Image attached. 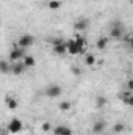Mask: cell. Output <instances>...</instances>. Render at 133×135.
I'll use <instances>...</instances> for the list:
<instances>
[{
    "label": "cell",
    "instance_id": "6da1fadb",
    "mask_svg": "<svg viewBox=\"0 0 133 135\" xmlns=\"http://www.w3.org/2000/svg\"><path fill=\"white\" fill-rule=\"evenodd\" d=\"M22 131H24V123L19 118H13L6 124V132L9 135H17V134H21Z\"/></svg>",
    "mask_w": 133,
    "mask_h": 135
},
{
    "label": "cell",
    "instance_id": "7a4b0ae2",
    "mask_svg": "<svg viewBox=\"0 0 133 135\" xmlns=\"http://www.w3.org/2000/svg\"><path fill=\"white\" fill-rule=\"evenodd\" d=\"M44 93H45L47 98H50V99H57V98H60V96L63 94V86L58 85V83H50V85L44 90Z\"/></svg>",
    "mask_w": 133,
    "mask_h": 135
},
{
    "label": "cell",
    "instance_id": "3957f363",
    "mask_svg": "<svg viewBox=\"0 0 133 135\" xmlns=\"http://www.w3.org/2000/svg\"><path fill=\"white\" fill-rule=\"evenodd\" d=\"M34 42H36V39H34L33 35L30 33H24L19 36V39H17V47H21V49H28V47H32Z\"/></svg>",
    "mask_w": 133,
    "mask_h": 135
},
{
    "label": "cell",
    "instance_id": "277c9868",
    "mask_svg": "<svg viewBox=\"0 0 133 135\" xmlns=\"http://www.w3.org/2000/svg\"><path fill=\"white\" fill-rule=\"evenodd\" d=\"M52 46H53V54H55V55L64 57L67 54L66 52V41H64L63 38H55L53 42H52Z\"/></svg>",
    "mask_w": 133,
    "mask_h": 135
},
{
    "label": "cell",
    "instance_id": "5b68a950",
    "mask_svg": "<svg viewBox=\"0 0 133 135\" xmlns=\"http://www.w3.org/2000/svg\"><path fill=\"white\" fill-rule=\"evenodd\" d=\"M124 35H125V28H124V25L121 22H116L111 27V30H110V38L111 39H116V41H121Z\"/></svg>",
    "mask_w": 133,
    "mask_h": 135
},
{
    "label": "cell",
    "instance_id": "8992f818",
    "mask_svg": "<svg viewBox=\"0 0 133 135\" xmlns=\"http://www.w3.org/2000/svg\"><path fill=\"white\" fill-rule=\"evenodd\" d=\"M25 57V49H21V47H13L11 49V52L8 54V60L11 61V63H14V61H21L22 58Z\"/></svg>",
    "mask_w": 133,
    "mask_h": 135
},
{
    "label": "cell",
    "instance_id": "52a82bcc",
    "mask_svg": "<svg viewBox=\"0 0 133 135\" xmlns=\"http://www.w3.org/2000/svg\"><path fill=\"white\" fill-rule=\"evenodd\" d=\"M66 52L69 54V55H72V57L80 55V49H78V44H77L75 38H74V39H67L66 41Z\"/></svg>",
    "mask_w": 133,
    "mask_h": 135
},
{
    "label": "cell",
    "instance_id": "ba28073f",
    "mask_svg": "<svg viewBox=\"0 0 133 135\" xmlns=\"http://www.w3.org/2000/svg\"><path fill=\"white\" fill-rule=\"evenodd\" d=\"M91 131H93V134H94V135H100V134H103V132L106 131V123H105L103 119H97V121H96V123L93 124Z\"/></svg>",
    "mask_w": 133,
    "mask_h": 135
},
{
    "label": "cell",
    "instance_id": "9c48e42d",
    "mask_svg": "<svg viewBox=\"0 0 133 135\" xmlns=\"http://www.w3.org/2000/svg\"><path fill=\"white\" fill-rule=\"evenodd\" d=\"M88 27H89V19H88V17H80V19H77V22L74 24V30H77V32L88 30Z\"/></svg>",
    "mask_w": 133,
    "mask_h": 135
},
{
    "label": "cell",
    "instance_id": "30bf717a",
    "mask_svg": "<svg viewBox=\"0 0 133 135\" xmlns=\"http://www.w3.org/2000/svg\"><path fill=\"white\" fill-rule=\"evenodd\" d=\"M52 132H53V135H74L72 129L67 127V126H63V124L52 127Z\"/></svg>",
    "mask_w": 133,
    "mask_h": 135
},
{
    "label": "cell",
    "instance_id": "8fae6325",
    "mask_svg": "<svg viewBox=\"0 0 133 135\" xmlns=\"http://www.w3.org/2000/svg\"><path fill=\"white\" fill-rule=\"evenodd\" d=\"M5 105L8 107V110H16L19 107V101L17 98H14L13 94H6L5 96Z\"/></svg>",
    "mask_w": 133,
    "mask_h": 135
},
{
    "label": "cell",
    "instance_id": "7c38bea8",
    "mask_svg": "<svg viewBox=\"0 0 133 135\" xmlns=\"http://www.w3.org/2000/svg\"><path fill=\"white\" fill-rule=\"evenodd\" d=\"M21 61H22V65H24L25 69H33L36 66V58H34L33 55H28V54H25V57Z\"/></svg>",
    "mask_w": 133,
    "mask_h": 135
},
{
    "label": "cell",
    "instance_id": "4fadbf2b",
    "mask_svg": "<svg viewBox=\"0 0 133 135\" xmlns=\"http://www.w3.org/2000/svg\"><path fill=\"white\" fill-rule=\"evenodd\" d=\"M25 71H27V69L24 68L22 61H14V63H11V72H9V74H14V75H22Z\"/></svg>",
    "mask_w": 133,
    "mask_h": 135
},
{
    "label": "cell",
    "instance_id": "5bb4252c",
    "mask_svg": "<svg viewBox=\"0 0 133 135\" xmlns=\"http://www.w3.org/2000/svg\"><path fill=\"white\" fill-rule=\"evenodd\" d=\"M119 99L124 102L125 105H132V104H133V91H130V90H125V91L119 93Z\"/></svg>",
    "mask_w": 133,
    "mask_h": 135
},
{
    "label": "cell",
    "instance_id": "9a60e30c",
    "mask_svg": "<svg viewBox=\"0 0 133 135\" xmlns=\"http://www.w3.org/2000/svg\"><path fill=\"white\" fill-rule=\"evenodd\" d=\"M75 41H77V44H78L80 55H85V54H86V50H88V41H86V38H83V36H77V38H75Z\"/></svg>",
    "mask_w": 133,
    "mask_h": 135
},
{
    "label": "cell",
    "instance_id": "2e32d148",
    "mask_svg": "<svg viewBox=\"0 0 133 135\" xmlns=\"http://www.w3.org/2000/svg\"><path fill=\"white\" fill-rule=\"evenodd\" d=\"M96 55L94 54H91V52H86L85 54V58H83V63H85V66H88V68H93V66H96Z\"/></svg>",
    "mask_w": 133,
    "mask_h": 135
},
{
    "label": "cell",
    "instance_id": "e0dca14e",
    "mask_svg": "<svg viewBox=\"0 0 133 135\" xmlns=\"http://www.w3.org/2000/svg\"><path fill=\"white\" fill-rule=\"evenodd\" d=\"M108 42H110V38L108 36H100L99 39H97V42H96V47L99 50H105L108 47Z\"/></svg>",
    "mask_w": 133,
    "mask_h": 135
},
{
    "label": "cell",
    "instance_id": "ac0fdd59",
    "mask_svg": "<svg viewBox=\"0 0 133 135\" xmlns=\"http://www.w3.org/2000/svg\"><path fill=\"white\" fill-rule=\"evenodd\" d=\"M94 105H96V108H105L106 105H108V99L105 98V96H96V99H94Z\"/></svg>",
    "mask_w": 133,
    "mask_h": 135
},
{
    "label": "cell",
    "instance_id": "d6986e66",
    "mask_svg": "<svg viewBox=\"0 0 133 135\" xmlns=\"http://www.w3.org/2000/svg\"><path fill=\"white\" fill-rule=\"evenodd\" d=\"M0 72L2 74H9L11 72V63L8 60H0Z\"/></svg>",
    "mask_w": 133,
    "mask_h": 135
},
{
    "label": "cell",
    "instance_id": "ffe728a7",
    "mask_svg": "<svg viewBox=\"0 0 133 135\" xmlns=\"http://www.w3.org/2000/svg\"><path fill=\"white\" fill-rule=\"evenodd\" d=\"M58 108L61 110V112H70V108H72V104L69 101H61L58 104Z\"/></svg>",
    "mask_w": 133,
    "mask_h": 135
},
{
    "label": "cell",
    "instance_id": "44dd1931",
    "mask_svg": "<svg viewBox=\"0 0 133 135\" xmlns=\"http://www.w3.org/2000/svg\"><path fill=\"white\" fill-rule=\"evenodd\" d=\"M125 131V124L124 123H116L113 126V134H122Z\"/></svg>",
    "mask_w": 133,
    "mask_h": 135
},
{
    "label": "cell",
    "instance_id": "7402d4cb",
    "mask_svg": "<svg viewBox=\"0 0 133 135\" xmlns=\"http://www.w3.org/2000/svg\"><path fill=\"white\" fill-rule=\"evenodd\" d=\"M50 9H60L61 8V2L60 0H49V5H47Z\"/></svg>",
    "mask_w": 133,
    "mask_h": 135
},
{
    "label": "cell",
    "instance_id": "603a6c76",
    "mask_svg": "<svg viewBox=\"0 0 133 135\" xmlns=\"http://www.w3.org/2000/svg\"><path fill=\"white\" fill-rule=\"evenodd\" d=\"M70 74L75 75V77H80V75L83 74V69L78 68V66H70Z\"/></svg>",
    "mask_w": 133,
    "mask_h": 135
},
{
    "label": "cell",
    "instance_id": "cb8c5ba5",
    "mask_svg": "<svg viewBox=\"0 0 133 135\" xmlns=\"http://www.w3.org/2000/svg\"><path fill=\"white\" fill-rule=\"evenodd\" d=\"M121 41H124V42L130 47V46H132V35H130V33H125L124 36H122V39H121Z\"/></svg>",
    "mask_w": 133,
    "mask_h": 135
},
{
    "label": "cell",
    "instance_id": "d4e9b609",
    "mask_svg": "<svg viewBox=\"0 0 133 135\" xmlns=\"http://www.w3.org/2000/svg\"><path fill=\"white\" fill-rule=\"evenodd\" d=\"M42 131L44 132H52V124L50 123H44L42 124Z\"/></svg>",
    "mask_w": 133,
    "mask_h": 135
},
{
    "label": "cell",
    "instance_id": "484cf974",
    "mask_svg": "<svg viewBox=\"0 0 133 135\" xmlns=\"http://www.w3.org/2000/svg\"><path fill=\"white\" fill-rule=\"evenodd\" d=\"M127 90H130V91H133V80L130 79L129 82H127Z\"/></svg>",
    "mask_w": 133,
    "mask_h": 135
},
{
    "label": "cell",
    "instance_id": "4316f807",
    "mask_svg": "<svg viewBox=\"0 0 133 135\" xmlns=\"http://www.w3.org/2000/svg\"><path fill=\"white\" fill-rule=\"evenodd\" d=\"M2 135H9V134H8V132H3V134H2Z\"/></svg>",
    "mask_w": 133,
    "mask_h": 135
},
{
    "label": "cell",
    "instance_id": "83f0119b",
    "mask_svg": "<svg viewBox=\"0 0 133 135\" xmlns=\"http://www.w3.org/2000/svg\"><path fill=\"white\" fill-rule=\"evenodd\" d=\"M106 135H108V134H106Z\"/></svg>",
    "mask_w": 133,
    "mask_h": 135
}]
</instances>
